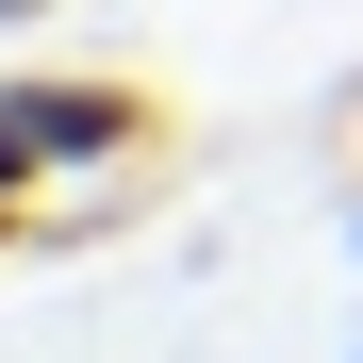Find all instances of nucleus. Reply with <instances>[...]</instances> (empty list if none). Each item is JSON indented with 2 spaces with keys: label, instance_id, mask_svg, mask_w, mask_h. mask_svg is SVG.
<instances>
[{
  "label": "nucleus",
  "instance_id": "1",
  "mask_svg": "<svg viewBox=\"0 0 363 363\" xmlns=\"http://www.w3.org/2000/svg\"><path fill=\"white\" fill-rule=\"evenodd\" d=\"M0 116L50 149V182H99V165H149V149H165V99H149V83H99V67H33V83H0Z\"/></svg>",
  "mask_w": 363,
  "mask_h": 363
},
{
  "label": "nucleus",
  "instance_id": "2",
  "mask_svg": "<svg viewBox=\"0 0 363 363\" xmlns=\"http://www.w3.org/2000/svg\"><path fill=\"white\" fill-rule=\"evenodd\" d=\"M0 199H17V215H50V149L17 133V116H0Z\"/></svg>",
  "mask_w": 363,
  "mask_h": 363
},
{
  "label": "nucleus",
  "instance_id": "4",
  "mask_svg": "<svg viewBox=\"0 0 363 363\" xmlns=\"http://www.w3.org/2000/svg\"><path fill=\"white\" fill-rule=\"evenodd\" d=\"M17 231H33V215H17V199H0V248H17Z\"/></svg>",
  "mask_w": 363,
  "mask_h": 363
},
{
  "label": "nucleus",
  "instance_id": "5",
  "mask_svg": "<svg viewBox=\"0 0 363 363\" xmlns=\"http://www.w3.org/2000/svg\"><path fill=\"white\" fill-rule=\"evenodd\" d=\"M0 17H50V0H0Z\"/></svg>",
  "mask_w": 363,
  "mask_h": 363
},
{
  "label": "nucleus",
  "instance_id": "3",
  "mask_svg": "<svg viewBox=\"0 0 363 363\" xmlns=\"http://www.w3.org/2000/svg\"><path fill=\"white\" fill-rule=\"evenodd\" d=\"M330 149H347V231H363V83L330 99Z\"/></svg>",
  "mask_w": 363,
  "mask_h": 363
}]
</instances>
